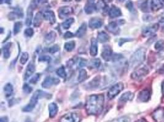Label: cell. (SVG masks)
<instances>
[{
    "instance_id": "6da1fadb",
    "label": "cell",
    "mask_w": 164,
    "mask_h": 122,
    "mask_svg": "<svg viewBox=\"0 0 164 122\" xmlns=\"http://www.w3.org/2000/svg\"><path fill=\"white\" fill-rule=\"evenodd\" d=\"M104 96L103 95H92L90 96L86 104V109L89 115L100 114L104 106Z\"/></svg>"
},
{
    "instance_id": "7a4b0ae2",
    "label": "cell",
    "mask_w": 164,
    "mask_h": 122,
    "mask_svg": "<svg viewBox=\"0 0 164 122\" xmlns=\"http://www.w3.org/2000/svg\"><path fill=\"white\" fill-rule=\"evenodd\" d=\"M146 51L145 48H141L133 53L129 60V66L130 68H135L143 62L146 57Z\"/></svg>"
},
{
    "instance_id": "3957f363",
    "label": "cell",
    "mask_w": 164,
    "mask_h": 122,
    "mask_svg": "<svg viewBox=\"0 0 164 122\" xmlns=\"http://www.w3.org/2000/svg\"><path fill=\"white\" fill-rule=\"evenodd\" d=\"M47 95H49L45 93V92H43L41 90H36L32 95L29 103L25 107H24L23 108V109H22L23 111L26 112H29L32 111L33 109L36 106V105L38 103V99L40 98H42V97H45Z\"/></svg>"
},
{
    "instance_id": "277c9868",
    "label": "cell",
    "mask_w": 164,
    "mask_h": 122,
    "mask_svg": "<svg viewBox=\"0 0 164 122\" xmlns=\"http://www.w3.org/2000/svg\"><path fill=\"white\" fill-rule=\"evenodd\" d=\"M124 89V84L122 83H119L114 85L108 93V97L109 99H113L115 98Z\"/></svg>"
},
{
    "instance_id": "5b68a950",
    "label": "cell",
    "mask_w": 164,
    "mask_h": 122,
    "mask_svg": "<svg viewBox=\"0 0 164 122\" xmlns=\"http://www.w3.org/2000/svg\"><path fill=\"white\" fill-rule=\"evenodd\" d=\"M81 116L76 112H70L64 115L60 120V122H80Z\"/></svg>"
},
{
    "instance_id": "8992f818",
    "label": "cell",
    "mask_w": 164,
    "mask_h": 122,
    "mask_svg": "<svg viewBox=\"0 0 164 122\" xmlns=\"http://www.w3.org/2000/svg\"><path fill=\"white\" fill-rule=\"evenodd\" d=\"M149 73L148 68L144 66L140 67L138 70L133 72L132 74V78L135 80H140L146 76Z\"/></svg>"
},
{
    "instance_id": "52a82bcc",
    "label": "cell",
    "mask_w": 164,
    "mask_h": 122,
    "mask_svg": "<svg viewBox=\"0 0 164 122\" xmlns=\"http://www.w3.org/2000/svg\"><path fill=\"white\" fill-rule=\"evenodd\" d=\"M159 29V25L158 24H154L152 25H151L149 26L146 27L143 30V36L144 37H150L152 35H154L157 31Z\"/></svg>"
},
{
    "instance_id": "ba28073f",
    "label": "cell",
    "mask_w": 164,
    "mask_h": 122,
    "mask_svg": "<svg viewBox=\"0 0 164 122\" xmlns=\"http://www.w3.org/2000/svg\"><path fill=\"white\" fill-rule=\"evenodd\" d=\"M59 82H60L59 80L49 76V77H47L44 80V81L42 82V87L43 88H45V89H48V88L52 87L53 85H56V84H59Z\"/></svg>"
},
{
    "instance_id": "9c48e42d",
    "label": "cell",
    "mask_w": 164,
    "mask_h": 122,
    "mask_svg": "<svg viewBox=\"0 0 164 122\" xmlns=\"http://www.w3.org/2000/svg\"><path fill=\"white\" fill-rule=\"evenodd\" d=\"M112 55L113 52L111 47L108 45L104 46L103 48V51L101 53V56L103 59L106 61H109L112 58Z\"/></svg>"
},
{
    "instance_id": "30bf717a",
    "label": "cell",
    "mask_w": 164,
    "mask_h": 122,
    "mask_svg": "<svg viewBox=\"0 0 164 122\" xmlns=\"http://www.w3.org/2000/svg\"><path fill=\"white\" fill-rule=\"evenodd\" d=\"M59 16L60 19H64L73 13V9L69 6L62 7L59 9Z\"/></svg>"
},
{
    "instance_id": "8fae6325",
    "label": "cell",
    "mask_w": 164,
    "mask_h": 122,
    "mask_svg": "<svg viewBox=\"0 0 164 122\" xmlns=\"http://www.w3.org/2000/svg\"><path fill=\"white\" fill-rule=\"evenodd\" d=\"M153 117L154 120L157 122L164 121V109L160 108L156 110L153 114Z\"/></svg>"
},
{
    "instance_id": "7c38bea8",
    "label": "cell",
    "mask_w": 164,
    "mask_h": 122,
    "mask_svg": "<svg viewBox=\"0 0 164 122\" xmlns=\"http://www.w3.org/2000/svg\"><path fill=\"white\" fill-rule=\"evenodd\" d=\"M119 23H117L116 22H112L109 23L106 27V29L111 33L113 34H118L119 32V28L118 27Z\"/></svg>"
},
{
    "instance_id": "4fadbf2b",
    "label": "cell",
    "mask_w": 164,
    "mask_h": 122,
    "mask_svg": "<svg viewBox=\"0 0 164 122\" xmlns=\"http://www.w3.org/2000/svg\"><path fill=\"white\" fill-rule=\"evenodd\" d=\"M43 17L45 20H47L50 23L53 24L56 23V15H55V14L53 11H46L43 14Z\"/></svg>"
},
{
    "instance_id": "5bb4252c",
    "label": "cell",
    "mask_w": 164,
    "mask_h": 122,
    "mask_svg": "<svg viewBox=\"0 0 164 122\" xmlns=\"http://www.w3.org/2000/svg\"><path fill=\"white\" fill-rule=\"evenodd\" d=\"M102 20L98 18H93L89 22V27L92 29H98L102 26Z\"/></svg>"
},
{
    "instance_id": "9a60e30c",
    "label": "cell",
    "mask_w": 164,
    "mask_h": 122,
    "mask_svg": "<svg viewBox=\"0 0 164 122\" xmlns=\"http://www.w3.org/2000/svg\"><path fill=\"white\" fill-rule=\"evenodd\" d=\"M122 15L121 11L115 6H113L109 11V16L111 18H116Z\"/></svg>"
},
{
    "instance_id": "2e32d148",
    "label": "cell",
    "mask_w": 164,
    "mask_h": 122,
    "mask_svg": "<svg viewBox=\"0 0 164 122\" xmlns=\"http://www.w3.org/2000/svg\"><path fill=\"white\" fill-rule=\"evenodd\" d=\"M150 97H151V93L149 90L148 89H145L140 92L138 95V99L141 101L146 102L149 100Z\"/></svg>"
},
{
    "instance_id": "e0dca14e",
    "label": "cell",
    "mask_w": 164,
    "mask_h": 122,
    "mask_svg": "<svg viewBox=\"0 0 164 122\" xmlns=\"http://www.w3.org/2000/svg\"><path fill=\"white\" fill-rule=\"evenodd\" d=\"M35 66L32 63H30L27 69H26V71H25V73L24 75V79L26 80H27L28 78H30L35 72Z\"/></svg>"
},
{
    "instance_id": "ac0fdd59",
    "label": "cell",
    "mask_w": 164,
    "mask_h": 122,
    "mask_svg": "<svg viewBox=\"0 0 164 122\" xmlns=\"http://www.w3.org/2000/svg\"><path fill=\"white\" fill-rule=\"evenodd\" d=\"M163 5V4L160 1V0H152L151 3V10L154 12L157 11L162 8Z\"/></svg>"
},
{
    "instance_id": "d6986e66",
    "label": "cell",
    "mask_w": 164,
    "mask_h": 122,
    "mask_svg": "<svg viewBox=\"0 0 164 122\" xmlns=\"http://www.w3.org/2000/svg\"><path fill=\"white\" fill-rule=\"evenodd\" d=\"M49 116L50 118H53L56 116L58 112V107L57 105L54 103H52L49 106Z\"/></svg>"
},
{
    "instance_id": "ffe728a7",
    "label": "cell",
    "mask_w": 164,
    "mask_h": 122,
    "mask_svg": "<svg viewBox=\"0 0 164 122\" xmlns=\"http://www.w3.org/2000/svg\"><path fill=\"white\" fill-rule=\"evenodd\" d=\"M109 39H110V37H109L108 34L105 32L101 31L98 34L97 40L100 43H105L109 41Z\"/></svg>"
},
{
    "instance_id": "44dd1931",
    "label": "cell",
    "mask_w": 164,
    "mask_h": 122,
    "mask_svg": "<svg viewBox=\"0 0 164 122\" xmlns=\"http://www.w3.org/2000/svg\"><path fill=\"white\" fill-rule=\"evenodd\" d=\"M34 8L31 6H30L28 10H27V18H26V25L27 26H30L32 22V19H33V11Z\"/></svg>"
},
{
    "instance_id": "7402d4cb",
    "label": "cell",
    "mask_w": 164,
    "mask_h": 122,
    "mask_svg": "<svg viewBox=\"0 0 164 122\" xmlns=\"http://www.w3.org/2000/svg\"><path fill=\"white\" fill-rule=\"evenodd\" d=\"M56 37H57L56 33L53 31H51L46 36L45 42L47 44H50L55 41V40L56 39Z\"/></svg>"
},
{
    "instance_id": "603a6c76",
    "label": "cell",
    "mask_w": 164,
    "mask_h": 122,
    "mask_svg": "<svg viewBox=\"0 0 164 122\" xmlns=\"http://www.w3.org/2000/svg\"><path fill=\"white\" fill-rule=\"evenodd\" d=\"M90 54L92 56H95L98 53V47H97V42L94 39L92 38L91 40V46H90Z\"/></svg>"
},
{
    "instance_id": "cb8c5ba5",
    "label": "cell",
    "mask_w": 164,
    "mask_h": 122,
    "mask_svg": "<svg viewBox=\"0 0 164 122\" xmlns=\"http://www.w3.org/2000/svg\"><path fill=\"white\" fill-rule=\"evenodd\" d=\"M85 12L87 14H91L97 9V6L94 5V3L87 2L85 6Z\"/></svg>"
},
{
    "instance_id": "d4e9b609",
    "label": "cell",
    "mask_w": 164,
    "mask_h": 122,
    "mask_svg": "<svg viewBox=\"0 0 164 122\" xmlns=\"http://www.w3.org/2000/svg\"><path fill=\"white\" fill-rule=\"evenodd\" d=\"M42 17H43V15L40 12H38L36 14L35 17L34 19V22H33L34 26H35L36 28L40 26V25H41L42 22Z\"/></svg>"
},
{
    "instance_id": "484cf974",
    "label": "cell",
    "mask_w": 164,
    "mask_h": 122,
    "mask_svg": "<svg viewBox=\"0 0 164 122\" xmlns=\"http://www.w3.org/2000/svg\"><path fill=\"white\" fill-rule=\"evenodd\" d=\"M86 30H87V26L86 23L82 24L81 26L79 28V29L77 30L75 34L76 36L79 38L83 37V36H84V34L86 32Z\"/></svg>"
},
{
    "instance_id": "4316f807",
    "label": "cell",
    "mask_w": 164,
    "mask_h": 122,
    "mask_svg": "<svg viewBox=\"0 0 164 122\" xmlns=\"http://www.w3.org/2000/svg\"><path fill=\"white\" fill-rule=\"evenodd\" d=\"M134 94L130 92H127L124 93L120 98V101L122 102H126L132 100L133 98Z\"/></svg>"
},
{
    "instance_id": "83f0119b",
    "label": "cell",
    "mask_w": 164,
    "mask_h": 122,
    "mask_svg": "<svg viewBox=\"0 0 164 122\" xmlns=\"http://www.w3.org/2000/svg\"><path fill=\"white\" fill-rule=\"evenodd\" d=\"M11 43H7L3 48V53L4 57L5 59H8L10 57L11 52H10L9 49H10V47H11Z\"/></svg>"
},
{
    "instance_id": "f1b7e54d",
    "label": "cell",
    "mask_w": 164,
    "mask_h": 122,
    "mask_svg": "<svg viewBox=\"0 0 164 122\" xmlns=\"http://www.w3.org/2000/svg\"><path fill=\"white\" fill-rule=\"evenodd\" d=\"M4 90L5 95L7 97L11 96L13 93V87L10 83H8L4 87Z\"/></svg>"
},
{
    "instance_id": "f546056e",
    "label": "cell",
    "mask_w": 164,
    "mask_h": 122,
    "mask_svg": "<svg viewBox=\"0 0 164 122\" xmlns=\"http://www.w3.org/2000/svg\"><path fill=\"white\" fill-rule=\"evenodd\" d=\"M87 78V73L86 70L82 69L79 71V76L78 78V81L79 83H81L84 81H85L86 80V78Z\"/></svg>"
},
{
    "instance_id": "4dcf8cb0",
    "label": "cell",
    "mask_w": 164,
    "mask_h": 122,
    "mask_svg": "<svg viewBox=\"0 0 164 122\" xmlns=\"http://www.w3.org/2000/svg\"><path fill=\"white\" fill-rule=\"evenodd\" d=\"M138 6L143 12H147L148 9L147 0H141V1L138 3Z\"/></svg>"
},
{
    "instance_id": "1f68e13d",
    "label": "cell",
    "mask_w": 164,
    "mask_h": 122,
    "mask_svg": "<svg viewBox=\"0 0 164 122\" xmlns=\"http://www.w3.org/2000/svg\"><path fill=\"white\" fill-rule=\"evenodd\" d=\"M22 28V23L21 22H17L14 24V34H17Z\"/></svg>"
},
{
    "instance_id": "d6a6232c",
    "label": "cell",
    "mask_w": 164,
    "mask_h": 122,
    "mask_svg": "<svg viewBox=\"0 0 164 122\" xmlns=\"http://www.w3.org/2000/svg\"><path fill=\"white\" fill-rule=\"evenodd\" d=\"M75 22V20L73 18H70L68 19H67L65 22H64L62 23V26H63V28L64 29H68L69 28H70L71 25L74 23Z\"/></svg>"
},
{
    "instance_id": "836d02e7",
    "label": "cell",
    "mask_w": 164,
    "mask_h": 122,
    "mask_svg": "<svg viewBox=\"0 0 164 122\" xmlns=\"http://www.w3.org/2000/svg\"><path fill=\"white\" fill-rule=\"evenodd\" d=\"M75 46V42L74 41H70L69 42H67L65 44V49L68 51H72Z\"/></svg>"
},
{
    "instance_id": "e575fe53",
    "label": "cell",
    "mask_w": 164,
    "mask_h": 122,
    "mask_svg": "<svg viewBox=\"0 0 164 122\" xmlns=\"http://www.w3.org/2000/svg\"><path fill=\"white\" fill-rule=\"evenodd\" d=\"M56 73H57V75H59L60 77L62 78H65L67 76V73H66L65 68L63 66H62L59 69H58L56 71Z\"/></svg>"
},
{
    "instance_id": "d590c367",
    "label": "cell",
    "mask_w": 164,
    "mask_h": 122,
    "mask_svg": "<svg viewBox=\"0 0 164 122\" xmlns=\"http://www.w3.org/2000/svg\"><path fill=\"white\" fill-rule=\"evenodd\" d=\"M77 67L78 68H82L84 66H86V64H87V61L86 59H83V58H78V60H77Z\"/></svg>"
},
{
    "instance_id": "8d00e7d4",
    "label": "cell",
    "mask_w": 164,
    "mask_h": 122,
    "mask_svg": "<svg viewBox=\"0 0 164 122\" xmlns=\"http://www.w3.org/2000/svg\"><path fill=\"white\" fill-rule=\"evenodd\" d=\"M28 57H29V55H28V54L27 52L23 53L22 54V56H21V57H20V63L22 64H25L27 63V61L28 60Z\"/></svg>"
},
{
    "instance_id": "74e56055",
    "label": "cell",
    "mask_w": 164,
    "mask_h": 122,
    "mask_svg": "<svg viewBox=\"0 0 164 122\" xmlns=\"http://www.w3.org/2000/svg\"><path fill=\"white\" fill-rule=\"evenodd\" d=\"M163 48H164V41L163 40L158 41L155 45V48L157 50L162 49H163Z\"/></svg>"
},
{
    "instance_id": "f35d334b",
    "label": "cell",
    "mask_w": 164,
    "mask_h": 122,
    "mask_svg": "<svg viewBox=\"0 0 164 122\" xmlns=\"http://www.w3.org/2000/svg\"><path fill=\"white\" fill-rule=\"evenodd\" d=\"M48 0H33V3H32L31 6L33 8L35 6H36L38 5H40L44 3H46L47 2Z\"/></svg>"
},
{
    "instance_id": "ab89813d",
    "label": "cell",
    "mask_w": 164,
    "mask_h": 122,
    "mask_svg": "<svg viewBox=\"0 0 164 122\" xmlns=\"http://www.w3.org/2000/svg\"><path fill=\"white\" fill-rule=\"evenodd\" d=\"M101 64V62L100 60L99 59H95L94 60H93L92 61V64L91 66L93 67V68H98L100 67Z\"/></svg>"
},
{
    "instance_id": "60d3db41",
    "label": "cell",
    "mask_w": 164,
    "mask_h": 122,
    "mask_svg": "<svg viewBox=\"0 0 164 122\" xmlns=\"http://www.w3.org/2000/svg\"><path fill=\"white\" fill-rule=\"evenodd\" d=\"M39 78H40V74L36 73L35 75V76L33 77H32L31 78V80L29 81V82L31 84H36L38 81Z\"/></svg>"
},
{
    "instance_id": "b9f144b4",
    "label": "cell",
    "mask_w": 164,
    "mask_h": 122,
    "mask_svg": "<svg viewBox=\"0 0 164 122\" xmlns=\"http://www.w3.org/2000/svg\"><path fill=\"white\" fill-rule=\"evenodd\" d=\"M38 60L40 62H50L51 60V57L49 56H41Z\"/></svg>"
},
{
    "instance_id": "7bdbcfd3",
    "label": "cell",
    "mask_w": 164,
    "mask_h": 122,
    "mask_svg": "<svg viewBox=\"0 0 164 122\" xmlns=\"http://www.w3.org/2000/svg\"><path fill=\"white\" fill-rule=\"evenodd\" d=\"M60 48L59 46L57 45H55L54 46L50 47L49 49H48V51L50 53H57L59 50Z\"/></svg>"
},
{
    "instance_id": "ee69618b",
    "label": "cell",
    "mask_w": 164,
    "mask_h": 122,
    "mask_svg": "<svg viewBox=\"0 0 164 122\" xmlns=\"http://www.w3.org/2000/svg\"><path fill=\"white\" fill-rule=\"evenodd\" d=\"M98 8L99 9H101V10H103L104 9L106 8V5L105 4V3L103 1V0H100V1L98 2V4H97V8Z\"/></svg>"
},
{
    "instance_id": "f6af8a7d",
    "label": "cell",
    "mask_w": 164,
    "mask_h": 122,
    "mask_svg": "<svg viewBox=\"0 0 164 122\" xmlns=\"http://www.w3.org/2000/svg\"><path fill=\"white\" fill-rule=\"evenodd\" d=\"M23 90H24V91L25 93H30L32 91V88L30 86H28V84H25L24 85V86H23Z\"/></svg>"
},
{
    "instance_id": "bcb514c9",
    "label": "cell",
    "mask_w": 164,
    "mask_h": 122,
    "mask_svg": "<svg viewBox=\"0 0 164 122\" xmlns=\"http://www.w3.org/2000/svg\"><path fill=\"white\" fill-rule=\"evenodd\" d=\"M33 33H34V31H33V29H31L30 28L26 29L25 31V32H24V34L27 37H31V36H32L33 35Z\"/></svg>"
},
{
    "instance_id": "7dc6e473",
    "label": "cell",
    "mask_w": 164,
    "mask_h": 122,
    "mask_svg": "<svg viewBox=\"0 0 164 122\" xmlns=\"http://www.w3.org/2000/svg\"><path fill=\"white\" fill-rule=\"evenodd\" d=\"M74 36V34L72 33V32H70V31H68V32H67L65 34V35H64V38H65V39H69V38H71V37H73Z\"/></svg>"
},
{
    "instance_id": "c3c4849f",
    "label": "cell",
    "mask_w": 164,
    "mask_h": 122,
    "mask_svg": "<svg viewBox=\"0 0 164 122\" xmlns=\"http://www.w3.org/2000/svg\"><path fill=\"white\" fill-rule=\"evenodd\" d=\"M126 7L130 11L133 9V4H132V3L131 2H127V3L126 4Z\"/></svg>"
},
{
    "instance_id": "681fc988",
    "label": "cell",
    "mask_w": 164,
    "mask_h": 122,
    "mask_svg": "<svg viewBox=\"0 0 164 122\" xmlns=\"http://www.w3.org/2000/svg\"><path fill=\"white\" fill-rule=\"evenodd\" d=\"M0 122H8V118L6 116L2 117L0 118Z\"/></svg>"
},
{
    "instance_id": "f907efd6",
    "label": "cell",
    "mask_w": 164,
    "mask_h": 122,
    "mask_svg": "<svg viewBox=\"0 0 164 122\" xmlns=\"http://www.w3.org/2000/svg\"><path fill=\"white\" fill-rule=\"evenodd\" d=\"M159 20L161 23H163L164 24V14H163L160 17V19H159Z\"/></svg>"
},
{
    "instance_id": "816d5d0a",
    "label": "cell",
    "mask_w": 164,
    "mask_h": 122,
    "mask_svg": "<svg viewBox=\"0 0 164 122\" xmlns=\"http://www.w3.org/2000/svg\"><path fill=\"white\" fill-rule=\"evenodd\" d=\"M135 122H147V121L144 118H141L140 120H138Z\"/></svg>"
},
{
    "instance_id": "f5cc1de1",
    "label": "cell",
    "mask_w": 164,
    "mask_h": 122,
    "mask_svg": "<svg viewBox=\"0 0 164 122\" xmlns=\"http://www.w3.org/2000/svg\"><path fill=\"white\" fill-rule=\"evenodd\" d=\"M9 1H10V0H2V3H3V2H5V3H9Z\"/></svg>"
},
{
    "instance_id": "db71d44e",
    "label": "cell",
    "mask_w": 164,
    "mask_h": 122,
    "mask_svg": "<svg viewBox=\"0 0 164 122\" xmlns=\"http://www.w3.org/2000/svg\"><path fill=\"white\" fill-rule=\"evenodd\" d=\"M162 92H163V94L164 95V81L163 82V84H162Z\"/></svg>"
},
{
    "instance_id": "11a10c76",
    "label": "cell",
    "mask_w": 164,
    "mask_h": 122,
    "mask_svg": "<svg viewBox=\"0 0 164 122\" xmlns=\"http://www.w3.org/2000/svg\"><path fill=\"white\" fill-rule=\"evenodd\" d=\"M87 2H89V3H94L95 2V0H87Z\"/></svg>"
},
{
    "instance_id": "9f6ffc18",
    "label": "cell",
    "mask_w": 164,
    "mask_h": 122,
    "mask_svg": "<svg viewBox=\"0 0 164 122\" xmlns=\"http://www.w3.org/2000/svg\"><path fill=\"white\" fill-rule=\"evenodd\" d=\"M106 1L107 2H109V3H110V2H112L113 1V0H106Z\"/></svg>"
},
{
    "instance_id": "6f0895ef",
    "label": "cell",
    "mask_w": 164,
    "mask_h": 122,
    "mask_svg": "<svg viewBox=\"0 0 164 122\" xmlns=\"http://www.w3.org/2000/svg\"><path fill=\"white\" fill-rule=\"evenodd\" d=\"M64 2H71V0H64Z\"/></svg>"
},
{
    "instance_id": "680465c9",
    "label": "cell",
    "mask_w": 164,
    "mask_h": 122,
    "mask_svg": "<svg viewBox=\"0 0 164 122\" xmlns=\"http://www.w3.org/2000/svg\"><path fill=\"white\" fill-rule=\"evenodd\" d=\"M160 1L163 4L164 3V0H160Z\"/></svg>"
},
{
    "instance_id": "91938a15",
    "label": "cell",
    "mask_w": 164,
    "mask_h": 122,
    "mask_svg": "<svg viewBox=\"0 0 164 122\" xmlns=\"http://www.w3.org/2000/svg\"><path fill=\"white\" fill-rule=\"evenodd\" d=\"M119 1H120V2H124V0H119Z\"/></svg>"
},
{
    "instance_id": "94428289",
    "label": "cell",
    "mask_w": 164,
    "mask_h": 122,
    "mask_svg": "<svg viewBox=\"0 0 164 122\" xmlns=\"http://www.w3.org/2000/svg\"><path fill=\"white\" fill-rule=\"evenodd\" d=\"M76 2H80L81 0H76Z\"/></svg>"
},
{
    "instance_id": "6125c7cd",
    "label": "cell",
    "mask_w": 164,
    "mask_h": 122,
    "mask_svg": "<svg viewBox=\"0 0 164 122\" xmlns=\"http://www.w3.org/2000/svg\"><path fill=\"white\" fill-rule=\"evenodd\" d=\"M29 121V122H32L31 120H28ZM27 122H28V121H27Z\"/></svg>"
}]
</instances>
